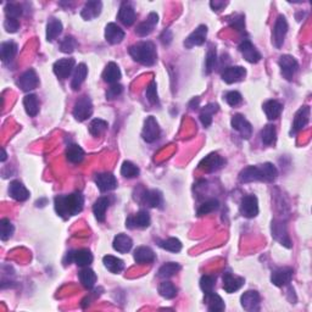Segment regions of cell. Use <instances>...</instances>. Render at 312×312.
I'll use <instances>...</instances> for the list:
<instances>
[{
    "instance_id": "1",
    "label": "cell",
    "mask_w": 312,
    "mask_h": 312,
    "mask_svg": "<svg viewBox=\"0 0 312 312\" xmlns=\"http://www.w3.org/2000/svg\"><path fill=\"white\" fill-rule=\"evenodd\" d=\"M83 205L84 196L79 191L68 194V195H57L54 199L55 211L64 220H68L72 216L81 213L83 210Z\"/></svg>"
},
{
    "instance_id": "2",
    "label": "cell",
    "mask_w": 312,
    "mask_h": 312,
    "mask_svg": "<svg viewBox=\"0 0 312 312\" xmlns=\"http://www.w3.org/2000/svg\"><path fill=\"white\" fill-rule=\"evenodd\" d=\"M278 177V169L273 163L265 162L262 165L248 166L239 173L242 183L251 182H273Z\"/></svg>"
},
{
    "instance_id": "3",
    "label": "cell",
    "mask_w": 312,
    "mask_h": 312,
    "mask_svg": "<svg viewBox=\"0 0 312 312\" xmlns=\"http://www.w3.org/2000/svg\"><path fill=\"white\" fill-rule=\"evenodd\" d=\"M130 55L133 57L134 61L144 65V66H153L157 61V51L156 46L153 42L137 43L130 48Z\"/></svg>"
},
{
    "instance_id": "4",
    "label": "cell",
    "mask_w": 312,
    "mask_h": 312,
    "mask_svg": "<svg viewBox=\"0 0 312 312\" xmlns=\"http://www.w3.org/2000/svg\"><path fill=\"white\" fill-rule=\"evenodd\" d=\"M93 115V103L89 97L83 95L76 101L75 108H73V116L78 122H83L88 120Z\"/></svg>"
},
{
    "instance_id": "5",
    "label": "cell",
    "mask_w": 312,
    "mask_h": 312,
    "mask_svg": "<svg viewBox=\"0 0 312 312\" xmlns=\"http://www.w3.org/2000/svg\"><path fill=\"white\" fill-rule=\"evenodd\" d=\"M94 257L88 249H79V250L70 251L67 253L66 259H65V265H70L71 262H75L79 267H88L93 262Z\"/></svg>"
},
{
    "instance_id": "6",
    "label": "cell",
    "mask_w": 312,
    "mask_h": 312,
    "mask_svg": "<svg viewBox=\"0 0 312 312\" xmlns=\"http://www.w3.org/2000/svg\"><path fill=\"white\" fill-rule=\"evenodd\" d=\"M288 28L289 27L288 22H287V18L283 15H279L277 20H276L272 31V43L277 49L282 48V45H283L286 35L288 33Z\"/></svg>"
},
{
    "instance_id": "7",
    "label": "cell",
    "mask_w": 312,
    "mask_h": 312,
    "mask_svg": "<svg viewBox=\"0 0 312 312\" xmlns=\"http://www.w3.org/2000/svg\"><path fill=\"white\" fill-rule=\"evenodd\" d=\"M161 130L160 126H158L157 121L154 116H149L147 117L144 122V128L143 132H142V137L147 143H154V142L157 141L160 138Z\"/></svg>"
},
{
    "instance_id": "8",
    "label": "cell",
    "mask_w": 312,
    "mask_h": 312,
    "mask_svg": "<svg viewBox=\"0 0 312 312\" xmlns=\"http://www.w3.org/2000/svg\"><path fill=\"white\" fill-rule=\"evenodd\" d=\"M278 64L279 67H281V72L283 75V77L287 81H293L295 73L298 72V68H299V64H298L297 59L292 55H282L279 57Z\"/></svg>"
},
{
    "instance_id": "9",
    "label": "cell",
    "mask_w": 312,
    "mask_h": 312,
    "mask_svg": "<svg viewBox=\"0 0 312 312\" xmlns=\"http://www.w3.org/2000/svg\"><path fill=\"white\" fill-rule=\"evenodd\" d=\"M271 232H272V238L277 240L279 244H282L286 248H292V240H290L287 227L282 221L273 220L272 224H271Z\"/></svg>"
},
{
    "instance_id": "10",
    "label": "cell",
    "mask_w": 312,
    "mask_h": 312,
    "mask_svg": "<svg viewBox=\"0 0 312 312\" xmlns=\"http://www.w3.org/2000/svg\"><path fill=\"white\" fill-rule=\"evenodd\" d=\"M226 163V160L223 157H221L220 155L216 154V153H211L207 156H205L204 158L199 163V168L201 171L206 172V173H212V172L218 171L220 168H222Z\"/></svg>"
},
{
    "instance_id": "11",
    "label": "cell",
    "mask_w": 312,
    "mask_h": 312,
    "mask_svg": "<svg viewBox=\"0 0 312 312\" xmlns=\"http://www.w3.org/2000/svg\"><path fill=\"white\" fill-rule=\"evenodd\" d=\"M239 211L242 216L246 218H254L259 215V200L255 195H246L242 199L239 206Z\"/></svg>"
},
{
    "instance_id": "12",
    "label": "cell",
    "mask_w": 312,
    "mask_h": 312,
    "mask_svg": "<svg viewBox=\"0 0 312 312\" xmlns=\"http://www.w3.org/2000/svg\"><path fill=\"white\" fill-rule=\"evenodd\" d=\"M16 84H17L23 92H31V90H33L38 87V84H39V78H38L37 72H35L33 68H28V70L24 71L22 75L18 77Z\"/></svg>"
},
{
    "instance_id": "13",
    "label": "cell",
    "mask_w": 312,
    "mask_h": 312,
    "mask_svg": "<svg viewBox=\"0 0 312 312\" xmlns=\"http://www.w3.org/2000/svg\"><path fill=\"white\" fill-rule=\"evenodd\" d=\"M152 223V218H150L149 212L147 210H141L136 213V215H131L126 221V227L130 229H144L148 228Z\"/></svg>"
},
{
    "instance_id": "14",
    "label": "cell",
    "mask_w": 312,
    "mask_h": 312,
    "mask_svg": "<svg viewBox=\"0 0 312 312\" xmlns=\"http://www.w3.org/2000/svg\"><path fill=\"white\" fill-rule=\"evenodd\" d=\"M232 127L233 130L239 132L243 139H250V137L253 136V127H251V123L245 119L243 115L237 114L232 117Z\"/></svg>"
},
{
    "instance_id": "15",
    "label": "cell",
    "mask_w": 312,
    "mask_h": 312,
    "mask_svg": "<svg viewBox=\"0 0 312 312\" xmlns=\"http://www.w3.org/2000/svg\"><path fill=\"white\" fill-rule=\"evenodd\" d=\"M207 27L205 24H200L195 31H193L184 40V46L187 49H191L194 46H200L206 42Z\"/></svg>"
},
{
    "instance_id": "16",
    "label": "cell",
    "mask_w": 312,
    "mask_h": 312,
    "mask_svg": "<svg viewBox=\"0 0 312 312\" xmlns=\"http://www.w3.org/2000/svg\"><path fill=\"white\" fill-rule=\"evenodd\" d=\"M238 49L242 53L243 57H244L246 61L250 62V64H257L261 60V54L259 53V50H257L249 39L243 40Z\"/></svg>"
},
{
    "instance_id": "17",
    "label": "cell",
    "mask_w": 312,
    "mask_h": 312,
    "mask_svg": "<svg viewBox=\"0 0 312 312\" xmlns=\"http://www.w3.org/2000/svg\"><path fill=\"white\" fill-rule=\"evenodd\" d=\"M95 184L98 185L100 191L106 193V191L116 189L117 179L110 172H104V173H99L95 176Z\"/></svg>"
},
{
    "instance_id": "18",
    "label": "cell",
    "mask_w": 312,
    "mask_h": 312,
    "mask_svg": "<svg viewBox=\"0 0 312 312\" xmlns=\"http://www.w3.org/2000/svg\"><path fill=\"white\" fill-rule=\"evenodd\" d=\"M240 304L245 311L253 312L260 310V294L256 290H248L240 298Z\"/></svg>"
},
{
    "instance_id": "19",
    "label": "cell",
    "mask_w": 312,
    "mask_h": 312,
    "mask_svg": "<svg viewBox=\"0 0 312 312\" xmlns=\"http://www.w3.org/2000/svg\"><path fill=\"white\" fill-rule=\"evenodd\" d=\"M75 65H76L75 59H71V57L70 59L57 60L53 66L54 73H55L60 79H66L68 76L72 73Z\"/></svg>"
},
{
    "instance_id": "20",
    "label": "cell",
    "mask_w": 312,
    "mask_h": 312,
    "mask_svg": "<svg viewBox=\"0 0 312 312\" xmlns=\"http://www.w3.org/2000/svg\"><path fill=\"white\" fill-rule=\"evenodd\" d=\"M221 76H222V79L227 84H233L244 79L246 76V70L242 66H228L224 68Z\"/></svg>"
},
{
    "instance_id": "21",
    "label": "cell",
    "mask_w": 312,
    "mask_h": 312,
    "mask_svg": "<svg viewBox=\"0 0 312 312\" xmlns=\"http://www.w3.org/2000/svg\"><path fill=\"white\" fill-rule=\"evenodd\" d=\"M293 278V270L290 267H282L277 268L272 272L271 276V282L276 287H286L292 282Z\"/></svg>"
},
{
    "instance_id": "22",
    "label": "cell",
    "mask_w": 312,
    "mask_h": 312,
    "mask_svg": "<svg viewBox=\"0 0 312 312\" xmlns=\"http://www.w3.org/2000/svg\"><path fill=\"white\" fill-rule=\"evenodd\" d=\"M310 114H311L310 106H301L297 114H295L294 122H293L292 134L300 132V131L308 125L309 121H310Z\"/></svg>"
},
{
    "instance_id": "23",
    "label": "cell",
    "mask_w": 312,
    "mask_h": 312,
    "mask_svg": "<svg viewBox=\"0 0 312 312\" xmlns=\"http://www.w3.org/2000/svg\"><path fill=\"white\" fill-rule=\"evenodd\" d=\"M105 39L112 45L120 44L125 39V31L116 23H108L105 27Z\"/></svg>"
},
{
    "instance_id": "24",
    "label": "cell",
    "mask_w": 312,
    "mask_h": 312,
    "mask_svg": "<svg viewBox=\"0 0 312 312\" xmlns=\"http://www.w3.org/2000/svg\"><path fill=\"white\" fill-rule=\"evenodd\" d=\"M245 279L243 277H237V276L232 275L229 271L223 273V289L224 292L232 294V293L237 292L244 286Z\"/></svg>"
},
{
    "instance_id": "25",
    "label": "cell",
    "mask_w": 312,
    "mask_h": 312,
    "mask_svg": "<svg viewBox=\"0 0 312 312\" xmlns=\"http://www.w3.org/2000/svg\"><path fill=\"white\" fill-rule=\"evenodd\" d=\"M136 17V10H134L132 4L128 1H123L119 10V15H117V18L120 20V22L125 24V26L130 27L134 23Z\"/></svg>"
},
{
    "instance_id": "26",
    "label": "cell",
    "mask_w": 312,
    "mask_h": 312,
    "mask_svg": "<svg viewBox=\"0 0 312 312\" xmlns=\"http://www.w3.org/2000/svg\"><path fill=\"white\" fill-rule=\"evenodd\" d=\"M158 23V15L156 12H150L148 18L143 22H141L137 26L136 28V33L139 35V37H147L154 31V28L156 27V24Z\"/></svg>"
},
{
    "instance_id": "27",
    "label": "cell",
    "mask_w": 312,
    "mask_h": 312,
    "mask_svg": "<svg viewBox=\"0 0 312 312\" xmlns=\"http://www.w3.org/2000/svg\"><path fill=\"white\" fill-rule=\"evenodd\" d=\"M139 201L143 202V204L148 205L149 207H161V205L163 204L162 194L158 190H147L143 189L142 191L141 199H138Z\"/></svg>"
},
{
    "instance_id": "28",
    "label": "cell",
    "mask_w": 312,
    "mask_h": 312,
    "mask_svg": "<svg viewBox=\"0 0 312 312\" xmlns=\"http://www.w3.org/2000/svg\"><path fill=\"white\" fill-rule=\"evenodd\" d=\"M9 195L16 201H26L29 198V191L20 180H12L9 187Z\"/></svg>"
},
{
    "instance_id": "29",
    "label": "cell",
    "mask_w": 312,
    "mask_h": 312,
    "mask_svg": "<svg viewBox=\"0 0 312 312\" xmlns=\"http://www.w3.org/2000/svg\"><path fill=\"white\" fill-rule=\"evenodd\" d=\"M101 9H103V2L100 0H90V1L86 2L84 7L82 9L81 16L87 21L93 20L100 15Z\"/></svg>"
},
{
    "instance_id": "30",
    "label": "cell",
    "mask_w": 312,
    "mask_h": 312,
    "mask_svg": "<svg viewBox=\"0 0 312 312\" xmlns=\"http://www.w3.org/2000/svg\"><path fill=\"white\" fill-rule=\"evenodd\" d=\"M156 259L154 251L149 246H139L134 251V260L137 264H152Z\"/></svg>"
},
{
    "instance_id": "31",
    "label": "cell",
    "mask_w": 312,
    "mask_h": 312,
    "mask_svg": "<svg viewBox=\"0 0 312 312\" xmlns=\"http://www.w3.org/2000/svg\"><path fill=\"white\" fill-rule=\"evenodd\" d=\"M103 79L104 82L109 84H115L121 79V70L117 66V64L115 62H109L106 65L105 70L103 72Z\"/></svg>"
},
{
    "instance_id": "32",
    "label": "cell",
    "mask_w": 312,
    "mask_h": 312,
    "mask_svg": "<svg viewBox=\"0 0 312 312\" xmlns=\"http://www.w3.org/2000/svg\"><path fill=\"white\" fill-rule=\"evenodd\" d=\"M110 206V199L108 196H101L93 205V212L99 222H104L106 217V210Z\"/></svg>"
},
{
    "instance_id": "33",
    "label": "cell",
    "mask_w": 312,
    "mask_h": 312,
    "mask_svg": "<svg viewBox=\"0 0 312 312\" xmlns=\"http://www.w3.org/2000/svg\"><path fill=\"white\" fill-rule=\"evenodd\" d=\"M112 246L116 251L121 254H126L128 251H131L133 246V242L127 234H117L116 237L114 238V243H112Z\"/></svg>"
},
{
    "instance_id": "34",
    "label": "cell",
    "mask_w": 312,
    "mask_h": 312,
    "mask_svg": "<svg viewBox=\"0 0 312 312\" xmlns=\"http://www.w3.org/2000/svg\"><path fill=\"white\" fill-rule=\"evenodd\" d=\"M79 281H81L82 286L86 289H93L95 283H97V275L94 271L89 267H83L78 273Z\"/></svg>"
},
{
    "instance_id": "35",
    "label": "cell",
    "mask_w": 312,
    "mask_h": 312,
    "mask_svg": "<svg viewBox=\"0 0 312 312\" xmlns=\"http://www.w3.org/2000/svg\"><path fill=\"white\" fill-rule=\"evenodd\" d=\"M264 111L270 121L277 120L283 111V105L277 100H267L264 104Z\"/></svg>"
},
{
    "instance_id": "36",
    "label": "cell",
    "mask_w": 312,
    "mask_h": 312,
    "mask_svg": "<svg viewBox=\"0 0 312 312\" xmlns=\"http://www.w3.org/2000/svg\"><path fill=\"white\" fill-rule=\"evenodd\" d=\"M218 110H220V106L215 103L207 104L206 106H204V108L201 109L199 119H200V122L202 123L204 127H209V126L211 125L213 115H215L216 112H218Z\"/></svg>"
},
{
    "instance_id": "37",
    "label": "cell",
    "mask_w": 312,
    "mask_h": 312,
    "mask_svg": "<svg viewBox=\"0 0 312 312\" xmlns=\"http://www.w3.org/2000/svg\"><path fill=\"white\" fill-rule=\"evenodd\" d=\"M17 44L15 42H4L0 45V57H1L2 62H10L12 61L13 57L17 54Z\"/></svg>"
},
{
    "instance_id": "38",
    "label": "cell",
    "mask_w": 312,
    "mask_h": 312,
    "mask_svg": "<svg viewBox=\"0 0 312 312\" xmlns=\"http://www.w3.org/2000/svg\"><path fill=\"white\" fill-rule=\"evenodd\" d=\"M62 33V23L61 21L55 17H51L46 24V40L53 42L60 34Z\"/></svg>"
},
{
    "instance_id": "39",
    "label": "cell",
    "mask_w": 312,
    "mask_h": 312,
    "mask_svg": "<svg viewBox=\"0 0 312 312\" xmlns=\"http://www.w3.org/2000/svg\"><path fill=\"white\" fill-rule=\"evenodd\" d=\"M103 264H104V266L108 268L111 273H115V275L121 273L123 271V268H125V262H123L121 259H119V257L112 256V255L104 256Z\"/></svg>"
},
{
    "instance_id": "40",
    "label": "cell",
    "mask_w": 312,
    "mask_h": 312,
    "mask_svg": "<svg viewBox=\"0 0 312 312\" xmlns=\"http://www.w3.org/2000/svg\"><path fill=\"white\" fill-rule=\"evenodd\" d=\"M87 75H88V68L84 64H79L77 67L75 68V72H73L72 82H71V88L73 90H78L81 88L82 83L86 81Z\"/></svg>"
},
{
    "instance_id": "41",
    "label": "cell",
    "mask_w": 312,
    "mask_h": 312,
    "mask_svg": "<svg viewBox=\"0 0 312 312\" xmlns=\"http://www.w3.org/2000/svg\"><path fill=\"white\" fill-rule=\"evenodd\" d=\"M205 301L207 303V309L209 311L212 312H221L224 310V301L222 298L218 294H216L215 292L209 293V294H205Z\"/></svg>"
},
{
    "instance_id": "42",
    "label": "cell",
    "mask_w": 312,
    "mask_h": 312,
    "mask_svg": "<svg viewBox=\"0 0 312 312\" xmlns=\"http://www.w3.org/2000/svg\"><path fill=\"white\" fill-rule=\"evenodd\" d=\"M23 106L27 115H29L31 117L37 116L38 112H39V101H38L37 95L27 94L23 98Z\"/></svg>"
},
{
    "instance_id": "43",
    "label": "cell",
    "mask_w": 312,
    "mask_h": 312,
    "mask_svg": "<svg viewBox=\"0 0 312 312\" xmlns=\"http://www.w3.org/2000/svg\"><path fill=\"white\" fill-rule=\"evenodd\" d=\"M66 157L71 163L82 162L84 158L83 149L77 144H70L66 149Z\"/></svg>"
},
{
    "instance_id": "44",
    "label": "cell",
    "mask_w": 312,
    "mask_h": 312,
    "mask_svg": "<svg viewBox=\"0 0 312 312\" xmlns=\"http://www.w3.org/2000/svg\"><path fill=\"white\" fill-rule=\"evenodd\" d=\"M180 265L177 264V262H167V264L162 265L160 267L157 272V277L161 279H167L173 277L176 273H178L180 271Z\"/></svg>"
},
{
    "instance_id": "45",
    "label": "cell",
    "mask_w": 312,
    "mask_h": 312,
    "mask_svg": "<svg viewBox=\"0 0 312 312\" xmlns=\"http://www.w3.org/2000/svg\"><path fill=\"white\" fill-rule=\"evenodd\" d=\"M177 292H178V290H177V288L174 287V284L172 283V282L163 281V282H161L160 286H158V294L167 300H171V299H173V298H176Z\"/></svg>"
},
{
    "instance_id": "46",
    "label": "cell",
    "mask_w": 312,
    "mask_h": 312,
    "mask_svg": "<svg viewBox=\"0 0 312 312\" xmlns=\"http://www.w3.org/2000/svg\"><path fill=\"white\" fill-rule=\"evenodd\" d=\"M261 141L265 145H272L277 141V131L273 125L265 126L261 131Z\"/></svg>"
},
{
    "instance_id": "47",
    "label": "cell",
    "mask_w": 312,
    "mask_h": 312,
    "mask_svg": "<svg viewBox=\"0 0 312 312\" xmlns=\"http://www.w3.org/2000/svg\"><path fill=\"white\" fill-rule=\"evenodd\" d=\"M108 122L101 119H94L89 123V133L94 137H99L108 130Z\"/></svg>"
},
{
    "instance_id": "48",
    "label": "cell",
    "mask_w": 312,
    "mask_h": 312,
    "mask_svg": "<svg viewBox=\"0 0 312 312\" xmlns=\"http://www.w3.org/2000/svg\"><path fill=\"white\" fill-rule=\"evenodd\" d=\"M13 231H15V228H13L10 220H7V218L0 220V238H1L2 242H6L7 239H10L12 237Z\"/></svg>"
},
{
    "instance_id": "49",
    "label": "cell",
    "mask_w": 312,
    "mask_h": 312,
    "mask_svg": "<svg viewBox=\"0 0 312 312\" xmlns=\"http://www.w3.org/2000/svg\"><path fill=\"white\" fill-rule=\"evenodd\" d=\"M160 248H162L163 250L171 251V253H179L182 250V243L177 238H168V239L162 240V242L158 243Z\"/></svg>"
},
{
    "instance_id": "50",
    "label": "cell",
    "mask_w": 312,
    "mask_h": 312,
    "mask_svg": "<svg viewBox=\"0 0 312 312\" xmlns=\"http://www.w3.org/2000/svg\"><path fill=\"white\" fill-rule=\"evenodd\" d=\"M218 207H220V202H218L217 199H209V200L202 202L200 206H199L198 216L209 215V213L216 211Z\"/></svg>"
},
{
    "instance_id": "51",
    "label": "cell",
    "mask_w": 312,
    "mask_h": 312,
    "mask_svg": "<svg viewBox=\"0 0 312 312\" xmlns=\"http://www.w3.org/2000/svg\"><path fill=\"white\" fill-rule=\"evenodd\" d=\"M121 174L125 178H134V177H138L139 174V168L137 167L134 163L131 162V161H125L122 163L121 167Z\"/></svg>"
},
{
    "instance_id": "52",
    "label": "cell",
    "mask_w": 312,
    "mask_h": 312,
    "mask_svg": "<svg viewBox=\"0 0 312 312\" xmlns=\"http://www.w3.org/2000/svg\"><path fill=\"white\" fill-rule=\"evenodd\" d=\"M217 62V54H216L215 48H210L206 54V59H205V73L210 75L212 72L213 68L216 66Z\"/></svg>"
},
{
    "instance_id": "53",
    "label": "cell",
    "mask_w": 312,
    "mask_h": 312,
    "mask_svg": "<svg viewBox=\"0 0 312 312\" xmlns=\"http://www.w3.org/2000/svg\"><path fill=\"white\" fill-rule=\"evenodd\" d=\"M145 97H147L148 101L152 105H160V99H158L157 95V86H156L155 81L150 82V84L147 88V92H145Z\"/></svg>"
},
{
    "instance_id": "54",
    "label": "cell",
    "mask_w": 312,
    "mask_h": 312,
    "mask_svg": "<svg viewBox=\"0 0 312 312\" xmlns=\"http://www.w3.org/2000/svg\"><path fill=\"white\" fill-rule=\"evenodd\" d=\"M76 48H77V42H76L75 38L71 37V35H66V37L60 42V50L65 54L73 53Z\"/></svg>"
},
{
    "instance_id": "55",
    "label": "cell",
    "mask_w": 312,
    "mask_h": 312,
    "mask_svg": "<svg viewBox=\"0 0 312 312\" xmlns=\"http://www.w3.org/2000/svg\"><path fill=\"white\" fill-rule=\"evenodd\" d=\"M5 15L6 18H16L17 20L21 15H22V7L15 2H7L5 5Z\"/></svg>"
},
{
    "instance_id": "56",
    "label": "cell",
    "mask_w": 312,
    "mask_h": 312,
    "mask_svg": "<svg viewBox=\"0 0 312 312\" xmlns=\"http://www.w3.org/2000/svg\"><path fill=\"white\" fill-rule=\"evenodd\" d=\"M215 282L216 278L213 276L206 275V276H202L200 279V288L205 294H209V293L213 292V288H215Z\"/></svg>"
},
{
    "instance_id": "57",
    "label": "cell",
    "mask_w": 312,
    "mask_h": 312,
    "mask_svg": "<svg viewBox=\"0 0 312 312\" xmlns=\"http://www.w3.org/2000/svg\"><path fill=\"white\" fill-rule=\"evenodd\" d=\"M229 24L231 27H233L234 29H237L238 32H244L245 31V17L242 13H238L234 15L233 17L229 20Z\"/></svg>"
},
{
    "instance_id": "58",
    "label": "cell",
    "mask_w": 312,
    "mask_h": 312,
    "mask_svg": "<svg viewBox=\"0 0 312 312\" xmlns=\"http://www.w3.org/2000/svg\"><path fill=\"white\" fill-rule=\"evenodd\" d=\"M224 99H226L227 104L231 106H238L240 103H242L243 98L242 94L239 92H235V90H231V92L226 93L224 95Z\"/></svg>"
},
{
    "instance_id": "59",
    "label": "cell",
    "mask_w": 312,
    "mask_h": 312,
    "mask_svg": "<svg viewBox=\"0 0 312 312\" xmlns=\"http://www.w3.org/2000/svg\"><path fill=\"white\" fill-rule=\"evenodd\" d=\"M122 92H123V87L121 86V84H119V83L111 84V87L108 89V92H106V99H109V100L115 99V98L120 97V95L122 94Z\"/></svg>"
},
{
    "instance_id": "60",
    "label": "cell",
    "mask_w": 312,
    "mask_h": 312,
    "mask_svg": "<svg viewBox=\"0 0 312 312\" xmlns=\"http://www.w3.org/2000/svg\"><path fill=\"white\" fill-rule=\"evenodd\" d=\"M4 28L9 33H16L18 31V28H20V22L16 18H6L4 21Z\"/></svg>"
},
{
    "instance_id": "61",
    "label": "cell",
    "mask_w": 312,
    "mask_h": 312,
    "mask_svg": "<svg viewBox=\"0 0 312 312\" xmlns=\"http://www.w3.org/2000/svg\"><path fill=\"white\" fill-rule=\"evenodd\" d=\"M172 38H173V35H172V32L169 31V29H165V31L162 32L160 35V39H161V43H162L163 45H169L172 42Z\"/></svg>"
},
{
    "instance_id": "62",
    "label": "cell",
    "mask_w": 312,
    "mask_h": 312,
    "mask_svg": "<svg viewBox=\"0 0 312 312\" xmlns=\"http://www.w3.org/2000/svg\"><path fill=\"white\" fill-rule=\"evenodd\" d=\"M226 5H227V2L217 1V0H215V1L210 2V6L212 7L213 11H221V10H222L224 6H226Z\"/></svg>"
},
{
    "instance_id": "63",
    "label": "cell",
    "mask_w": 312,
    "mask_h": 312,
    "mask_svg": "<svg viewBox=\"0 0 312 312\" xmlns=\"http://www.w3.org/2000/svg\"><path fill=\"white\" fill-rule=\"evenodd\" d=\"M199 98H195V99H193L191 100V103L189 104V106H190V109L191 110H195L196 108H198V105H199Z\"/></svg>"
},
{
    "instance_id": "64",
    "label": "cell",
    "mask_w": 312,
    "mask_h": 312,
    "mask_svg": "<svg viewBox=\"0 0 312 312\" xmlns=\"http://www.w3.org/2000/svg\"><path fill=\"white\" fill-rule=\"evenodd\" d=\"M1 153H2V155H1V162H4V161L6 160L7 155H6V152H5V149H1Z\"/></svg>"
}]
</instances>
